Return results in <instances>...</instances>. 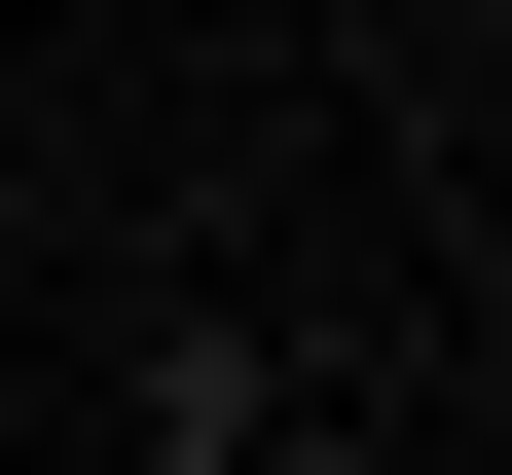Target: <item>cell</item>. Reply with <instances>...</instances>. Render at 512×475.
<instances>
[{
	"mask_svg": "<svg viewBox=\"0 0 512 475\" xmlns=\"http://www.w3.org/2000/svg\"><path fill=\"white\" fill-rule=\"evenodd\" d=\"M110 439H147V475H256V439H330V366H293L256 293H183L147 366H110Z\"/></svg>",
	"mask_w": 512,
	"mask_h": 475,
	"instance_id": "1",
	"label": "cell"
},
{
	"mask_svg": "<svg viewBox=\"0 0 512 475\" xmlns=\"http://www.w3.org/2000/svg\"><path fill=\"white\" fill-rule=\"evenodd\" d=\"M476 147H512V74H476Z\"/></svg>",
	"mask_w": 512,
	"mask_h": 475,
	"instance_id": "2",
	"label": "cell"
}]
</instances>
